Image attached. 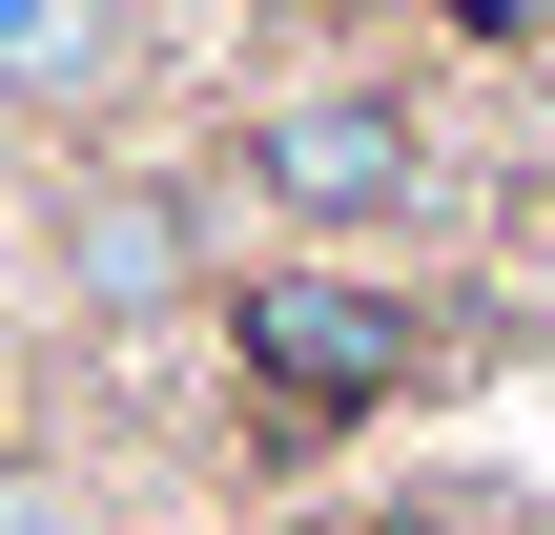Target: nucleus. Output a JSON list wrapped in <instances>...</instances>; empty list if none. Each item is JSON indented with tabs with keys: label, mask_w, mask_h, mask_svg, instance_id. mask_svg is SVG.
Segmentation results:
<instances>
[{
	"label": "nucleus",
	"mask_w": 555,
	"mask_h": 535,
	"mask_svg": "<svg viewBox=\"0 0 555 535\" xmlns=\"http://www.w3.org/2000/svg\"><path fill=\"white\" fill-rule=\"evenodd\" d=\"M0 535H62V495H0Z\"/></svg>",
	"instance_id": "423d86ee"
},
{
	"label": "nucleus",
	"mask_w": 555,
	"mask_h": 535,
	"mask_svg": "<svg viewBox=\"0 0 555 535\" xmlns=\"http://www.w3.org/2000/svg\"><path fill=\"white\" fill-rule=\"evenodd\" d=\"M247 186H268L288 227H391V206L433 186V144H412V103H391V82H309V103H268V124H247Z\"/></svg>",
	"instance_id": "f03ea898"
},
{
	"label": "nucleus",
	"mask_w": 555,
	"mask_h": 535,
	"mask_svg": "<svg viewBox=\"0 0 555 535\" xmlns=\"http://www.w3.org/2000/svg\"><path fill=\"white\" fill-rule=\"evenodd\" d=\"M103 62H124V0H0V82L21 103H82Z\"/></svg>",
	"instance_id": "7ed1b4c3"
},
{
	"label": "nucleus",
	"mask_w": 555,
	"mask_h": 535,
	"mask_svg": "<svg viewBox=\"0 0 555 535\" xmlns=\"http://www.w3.org/2000/svg\"><path fill=\"white\" fill-rule=\"evenodd\" d=\"M227 351H247L268 412H391V392H433V309L371 289V268H247Z\"/></svg>",
	"instance_id": "f257e3e1"
},
{
	"label": "nucleus",
	"mask_w": 555,
	"mask_h": 535,
	"mask_svg": "<svg viewBox=\"0 0 555 535\" xmlns=\"http://www.w3.org/2000/svg\"><path fill=\"white\" fill-rule=\"evenodd\" d=\"M453 21H474V41H535V21H555V0H453Z\"/></svg>",
	"instance_id": "39448f33"
},
{
	"label": "nucleus",
	"mask_w": 555,
	"mask_h": 535,
	"mask_svg": "<svg viewBox=\"0 0 555 535\" xmlns=\"http://www.w3.org/2000/svg\"><path fill=\"white\" fill-rule=\"evenodd\" d=\"M82 289H103V309L185 289V227H165V206H82Z\"/></svg>",
	"instance_id": "20e7f679"
}]
</instances>
